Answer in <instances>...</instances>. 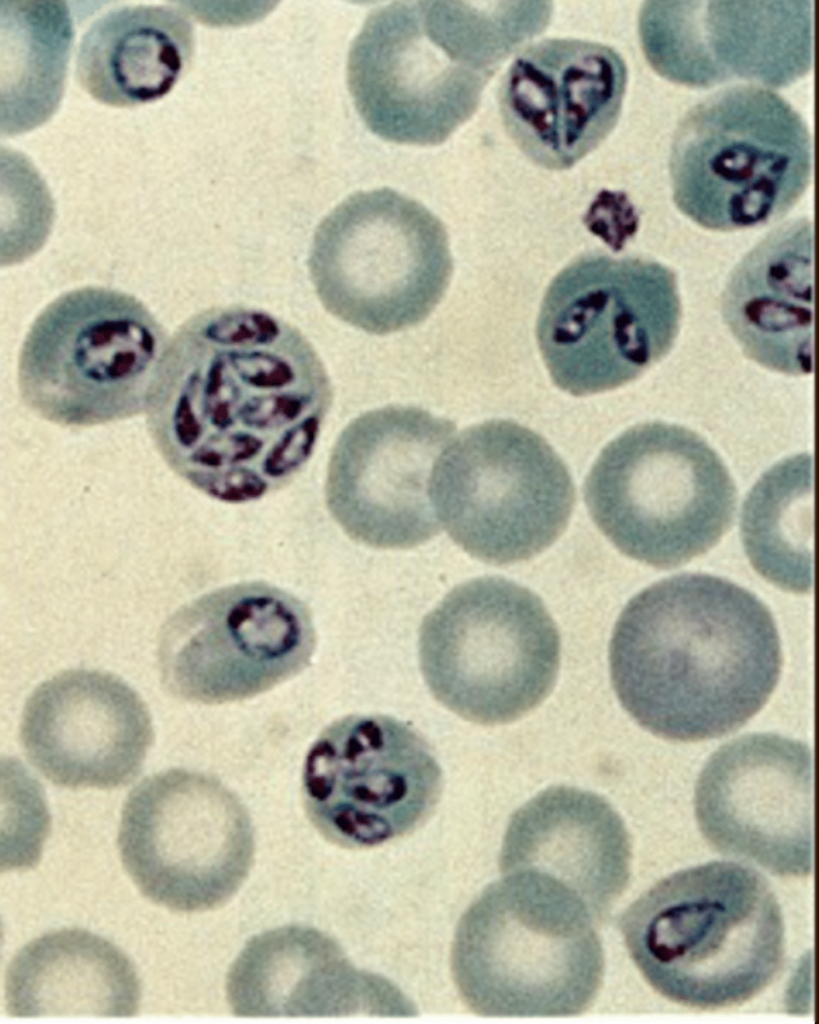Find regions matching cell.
I'll return each instance as SVG.
<instances>
[{"mask_svg":"<svg viewBox=\"0 0 819 1024\" xmlns=\"http://www.w3.org/2000/svg\"><path fill=\"white\" fill-rule=\"evenodd\" d=\"M332 401L325 366L300 330L231 305L176 329L145 414L173 472L212 499L245 504L303 469Z\"/></svg>","mask_w":819,"mask_h":1024,"instance_id":"6da1fadb","label":"cell"},{"mask_svg":"<svg viewBox=\"0 0 819 1024\" xmlns=\"http://www.w3.org/2000/svg\"><path fill=\"white\" fill-rule=\"evenodd\" d=\"M614 691L645 730L692 742L742 727L765 705L782 668L766 605L724 578L684 573L636 594L609 645Z\"/></svg>","mask_w":819,"mask_h":1024,"instance_id":"7a4b0ae2","label":"cell"},{"mask_svg":"<svg viewBox=\"0 0 819 1024\" xmlns=\"http://www.w3.org/2000/svg\"><path fill=\"white\" fill-rule=\"evenodd\" d=\"M552 12L547 1H397L373 10L347 60L360 117L390 142H445L476 112L490 78L548 26Z\"/></svg>","mask_w":819,"mask_h":1024,"instance_id":"3957f363","label":"cell"},{"mask_svg":"<svg viewBox=\"0 0 819 1024\" xmlns=\"http://www.w3.org/2000/svg\"><path fill=\"white\" fill-rule=\"evenodd\" d=\"M634 964L663 997L720 1009L762 992L785 954L777 897L756 870L713 861L673 873L621 914Z\"/></svg>","mask_w":819,"mask_h":1024,"instance_id":"277c9868","label":"cell"},{"mask_svg":"<svg viewBox=\"0 0 819 1024\" xmlns=\"http://www.w3.org/2000/svg\"><path fill=\"white\" fill-rule=\"evenodd\" d=\"M595 922L574 893L540 873L490 883L454 934L451 970L463 1002L481 1016L584 1013L604 975Z\"/></svg>","mask_w":819,"mask_h":1024,"instance_id":"5b68a950","label":"cell"},{"mask_svg":"<svg viewBox=\"0 0 819 1024\" xmlns=\"http://www.w3.org/2000/svg\"><path fill=\"white\" fill-rule=\"evenodd\" d=\"M673 202L697 225L731 232L782 218L808 188L812 138L779 94L753 84L694 104L670 145Z\"/></svg>","mask_w":819,"mask_h":1024,"instance_id":"8992f818","label":"cell"},{"mask_svg":"<svg viewBox=\"0 0 819 1024\" xmlns=\"http://www.w3.org/2000/svg\"><path fill=\"white\" fill-rule=\"evenodd\" d=\"M590 516L626 556L669 569L711 549L729 529L736 488L719 455L692 430L661 421L609 442L584 484Z\"/></svg>","mask_w":819,"mask_h":1024,"instance_id":"52a82bcc","label":"cell"},{"mask_svg":"<svg viewBox=\"0 0 819 1024\" xmlns=\"http://www.w3.org/2000/svg\"><path fill=\"white\" fill-rule=\"evenodd\" d=\"M169 338L131 294L101 286L63 293L40 312L22 344L21 399L67 427L145 413Z\"/></svg>","mask_w":819,"mask_h":1024,"instance_id":"ba28073f","label":"cell"},{"mask_svg":"<svg viewBox=\"0 0 819 1024\" xmlns=\"http://www.w3.org/2000/svg\"><path fill=\"white\" fill-rule=\"evenodd\" d=\"M418 654L435 699L468 721L495 725L519 719L548 696L561 641L535 593L481 577L455 587L424 617Z\"/></svg>","mask_w":819,"mask_h":1024,"instance_id":"9c48e42d","label":"cell"},{"mask_svg":"<svg viewBox=\"0 0 819 1024\" xmlns=\"http://www.w3.org/2000/svg\"><path fill=\"white\" fill-rule=\"evenodd\" d=\"M307 266L327 312L379 336L423 322L453 270L442 221L390 188L352 194L326 215L313 234Z\"/></svg>","mask_w":819,"mask_h":1024,"instance_id":"30bf717a","label":"cell"},{"mask_svg":"<svg viewBox=\"0 0 819 1024\" xmlns=\"http://www.w3.org/2000/svg\"><path fill=\"white\" fill-rule=\"evenodd\" d=\"M680 321L673 270L650 258L593 252L553 278L536 337L554 384L585 396L628 384L661 361Z\"/></svg>","mask_w":819,"mask_h":1024,"instance_id":"8fae6325","label":"cell"},{"mask_svg":"<svg viewBox=\"0 0 819 1024\" xmlns=\"http://www.w3.org/2000/svg\"><path fill=\"white\" fill-rule=\"evenodd\" d=\"M430 498L438 522L465 552L507 565L556 541L569 522L575 489L542 436L494 419L465 429L438 456Z\"/></svg>","mask_w":819,"mask_h":1024,"instance_id":"7c38bea8","label":"cell"},{"mask_svg":"<svg viewBox=\"0 0 819 1024\" xmlns=\"http://www.w3.org/2000/svg\"><path fill=\"white\" fill-rule=\"evenodd\" d=\"M117 844L142 895L178 912L225 904L255 853L253 824L238 796L216 777L185 768L152 774L132 789Z\"/></svg>","mask_w":819,"mask_h":1024,"instance_id":"4fadbf2b","label":"cell"},{"mask_svg":"<svg viewBox=\"0 0 819 1024\" xmlns=\"http://www.w3.org/2000/svg\"><path fill=\"white\" fill-rule=\"evenodd\" d=\"M316 632L308 606L265 581L219 587L178 608L157 644L173 697L216 705L262 694L309 666Z\"/></svg>","mask_w":819,"mask_h":1024,"instance_id":"5bb4252c","label":"cell"},{"mask_svg":"<svg viewBox=\"0 0 819 1024\" xmlns=\"http://www.w3.org/2000/svg\"><path fill=\"white\" fill-rule=\"evenodd\" d=\"M442 772L423 736L380 714H353L325 727L302 772L307 816L346 848H371L416 829L434 809Z\"/></svg>","mask_w":819,"mask_h":1024,"instance_id":"9a60e30c","label":"cell"},{"mask_svg":"<svg viewBox=\"0 0 819 1024\" xmlns=\"http://www.w3.org/2000/svg\"><path fill=\"white\" fill-rule=\"evenodd\" d=\"M455 424L408 405H386L351 420L332 448L328 511L355 542L409 549L440 532L431 498L434 464Z\"/></svg>","mask_w":819,"mask_h":1024,"instance_id":"2e32d148","label":"cell"},{"mask_svg":"<svg viewBox=\"0 0 819 1024\" xmlns=\"http://www.w3.org/2000/svg\"><path fill=\"white\" fill-rule=\"evenodd\" d=\"M698 827L717 852L782 877L813 870V757L775 733L740 736L715 751L694 792Z\"/></svg>","mask_w":819,"mask_h":1024,"instance_id":"e0dca14e","label":"cell"},{"mask_svg":"<svg viewBox=\"0 0 819 1024\" xmlns=\"http://www.w3.org/2000/svg\"><path fill=\"white\" fill-rule=\"evenodd\" d=\"M813 1H645L638 35L664 79L708 89L792 85L813 66Z\"/></svg>","mask_w":819,"mask_h":1024,"instance_id":"ac0fdd59","label":"cell"},{"mask_svg":"<svg viewBox=\"0 0 819 1024\" xmlns=\"http://www.w3.org/2000/svg\"><path fill=\"white\" fill-rule=\"evenodd\" d=\"M627 66L602 43L550 38L519 51L499 87L504 127L534 164L565 170L596 149L616 126Z\"/></svg>","mask_w":819,"mask_h":1024,"instance_id":"d6986e66","label":"cell"},{"mask_svg":"<svg viewBox=\"0 0 819 1024\" xmlns=\"http://www.w3.org/2000/svg\"><path fill=\"white\" fill-rule=\"evenodd\" d=\"M20 740L29 762L53 784L113 789L140 774L154 729L147 705L120 677L70 669L28 697Z\"/></svg>","mask_w":819,"mask_h":1024,"instance_id":"ffe728a7","label":"cell"},{"mask_svg":"<svg viewBox=\"0 0 819 1024\" xmlns=\"http://www.w3.org/2000/svg\"><path fill=\"white\" fill-rule=\"evenodd\" d=\"M226 992L237 1016L416 1014L392 981L357 968L333 937L301 924L249 939L231 965Z\"/></svg>","mask_w":819,"mask_h":1024,"instance_id":"44dd1931","label":"cell"},{"mask_svg":"<svg viewBox=\"0 0 819 1024\" xmlns=\"http://www.w3.org/2000/svg\"><path fill=\"white\" fill-rule=\"evenodd\" d=\"M632 849L625 823L602 796L547 788L511 816L501 846L503 875L536 872L560 883L604 920L624 892Z\"/></svg>","mask_w":819,"mask_h":1024,"instance_id":"7402d4cb","label":"cell"},{"mask_svg":"<svg viewBox=\"0 0 819 1024\" xmlns=\"http://www.w3.org/2000/svg\"><path fill=\"white\" fill-rule=\"evenodd\" d=\"M814 234L806 217L768 232L735 265L721 313L743 353L789 376L814 369Z\"/></svg>","mask_w":819,"mask_h":1024,"instance_id":"603a6c76","label":"cell"},{"mask_svg":"<svg viewBox=\"0 0 819 1024\" xmlns=\"http://www.w3.org/2000/svg\"><path fill=\"white\" fill-rule=\"evenodd\" d=\"M141 983L130 959L90 931L48 932L25 945L5 976V1006L13 1017H130Z\"/></svg>","mask_w":819,"mask_h":1024,"instance_id":"cb8c5ba5","label":"cell"},{"mask_svg":"<svg viewBox=\"0 0 819 1024\" xmlns=\"http://www.w3.org/2000/svg\"><path fill=\"white\" fill-rule=\"evenodd\" d=\"M193 24L179 7L123 5L95 19L81 37L76 76L97 101L135 106L165 96L187 71Z\"/></svg>","mask_w":819,"mask_h":1024,"instance_id":"d4e9b609","label":"cell"},{"mask_svg":"<svg viewBox=\"0 0 819 1024\" xmlns=\"http://www.w3.org/2000/svg\"><path fill=\"white\" fill-rule=\"evenodd\" d=\"M74 34L64 1H1V135L29 131L56 112Z\"/></svg>","mask_w":819,"mask_h":1024,"instance_id":"484cf974","label":"cell"},{"mask_svg":"<svg viewBox=\"0 0 819 1024\" xmlns=\"http://www.w3.org/2000/svg\"><path fill=\"white\" fill-rule=\"evenodd\" d=\"M741 539L753 568L789 592L813 586V461L803 453L768 469L748 493Z\"/></svg>","mask_w":819,"mask_h":1024,"instance_id":"4316f807","label":"cell"}]
</instances>
